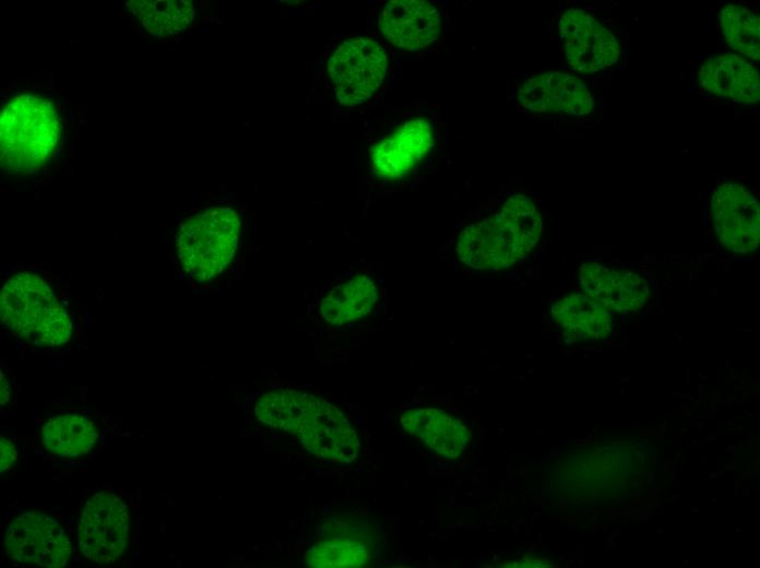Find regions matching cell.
<instances>
[{
  "instance_id": "8",
  "label": "cell",
  "mask_w": 760,
  "mask_h": 568,
  "mask_svg": "<svg viewBox=\"0 0 760 568\" xmlns=\"http://www.w3.org/2000/svg\"><path fill=\"white\" fill-rule=\"evenodd\" d=\"M711 215L719 241L741 253L758 247L759 206L756 198L735 182L713 190Z\"/></svg>"
},
{
  "instance_id": "22",
  "label": "cell",
  "mask_w": 760,
  "mask_h": 568,
  "mask_svg": "<svg viewBox=\"0 0 760 568\" xmlns=\"http://www.w3.org/2000/svg\"><path fill=\"white\" fill-rule=\"evenodd\" d=\"M716 475H717V473H715V472L710 473L709 480H714L716 477Z\"/></svg>"
},
{
  "instance_id": "9",
  "label": "cell",
  "mask_w": 760,
  "mask_h": 568,
  "mask_svg": "<svg viewBox=\"0 0 760 568\" xmlns=\"http://www.w3.org/2000/svg\"><path fill=\"white\" fill-rule=\"evenodd\" d=\"M521 106L538 114L585 116L593 109L589 86L578 76L545 71L529 78L518 91Z\"/></svg>"
},
{
  "instance_id": "20",
  "label": "cell",
  "mask_w": 760,
  "mask_h": 568,
  "mask_svg": "<svg viewBox=\"0 0 760 568\" xmlns=\"http://www.w3.org/2000/svg\"><path fill=\"white\" fill-rule=\"evenodd\" d=\"M16 459V450L13 442L1 436L0 439V471L1 473L7 472L12 468Z\"/></svg>"
},
{
  "instance_id": "11",
  "label": "cell",
  "mask_w": 760,
  "mask_h": 568,
  "mask_svg": "<svg viewBox=\"0 0 760 568\" xmlns=\"http://www.w3.org/2000/svg\"><path fill=\"white\" fill-rule=\"evenodd\" d=\"M379 26L395 46L418 50L434 43L442 31L438 9L423 0H393L379 16Z\"/></svg>"
},
{
  "instance_id": "26",
  "label": "cell",
  "mask_w": 760,
  "mask_h": 568,
  "mask_svg": "<svg viewBox=\"0 0 760 568\" xmlns=\"http://www.w3.org/2000/svg\"><path fill=\"white\" fill-rule=\"evenodd\" d=\"M743 495H744V496H748V495H749V490H748V489H745V490L743 492Z\"/></svg>"
},
{
  "instance_id": "24",
  "label": "cell",
  "mask_w": 760,
  "mask_h": 568,
  "mask_svg": "<svg viewBox=\"0 0 760 568\" xmlns=\"http://www.w3.org/2000/svg\"><path fill=\"white\" fill-rule=\"evenodd\" d=\"M692 512H693V513H698V512H699V508H698V507H693V508H692Z\"/></svg>"
},
{
  "instance_id": "2",
  "label": "cell",
  "mask_w": 760,
  "mask_h": 568,
  "mask_svg": "<svg viewBox=\"0 0 760 568\" xmlns=\"http://www.w3.org/2000/svg\"><path fill=\"white\" fill-rule=\"evenodd\" d=\"M4 327L27 343L56 347L67 343L72 322L45 280L23 272L7 280L1 293Z\"/></svg>"
},
{
  "instance_id": "30",
  "label": "cell",
  "mask_w": 760,
  "mask_h": 568,
  "mask_svg": "<svg viewBox=\"0 0 760 568\" xmlns=\"http://www.w3.org/2000/svg\"><path fill=\"white\" fill-rule=\"evenodd\" d=\"M684 564H686V565H687V564H688V560H687V559H685V560H684Z\"/></svg>"
},
{
  "instance_id": "6",
  "label": "cell",
  "mask_w": 760,
  "mask_h": 568,
  "mask_svg": "<svg viewBox=\"0 0 760 568\" xmlns=\"http://www.w3.org/2000/svg\"><path fill=\"white\" fill-rule=\"evenodd\" d=\"M3 542L13 561L29 566L61 568L72 555L71 542L61 524L37 510L19 514L8 526Z\"/></svg>"
},
{
  "instance_id": "13",
  "label": "cell",
  "mask_w": 760,
  "mask_h": 568,
  "mask_svg": "<svg viewBox=\"0 0 760 568\" xmlns=\"http://www.w3.org/2000/svg\"><path fill=\"white\" fill-rule=\"evenodd\" d=\"M702 90L739 104H755L760 97L759 72L744 57L722 52L705 58L699 67Z\"/></svg>"
},
{
  "instance_id": "28",
  "label": "cell",
  "mask_w": 760,
  "mask_h": 568,
  "mask_svg": "<svg viewBox=\"0 0 760 568\" xmlns=\"http://www.w3.org/2000/svg\"><path fill=\"white\" fill-rule=\"evenodd\" d=\"M2 90H4V91H11L10 87H2Z\"/></svg>"
},
{
  "instance_id": "4",
  "label": "cell",
  "mask_w": 760,
  "mask_h": 568,
  "mask_svg": "<svg viewBox=\"0 0 760 568\" xmlns=\"http://www.w3.org/2000/svg\"><path fill=\"white\" fill-rule=\"evenodd\" d=\"M130 510L118 495L102 490L84 504L78 523V547L85 559L96 564L120 560L127 551Z\"/></svg>"
},
{
  "instance_id": "21",
  "label": "cell",
  "mask_w": 760,
  "mask_h": 568,
  "mask_svg": "<svg viewBox=\"0 0 760 568\" xmlns=\"http://www.w3.org/2000/svg\"><path fill=\"white\" fill-rule=\"evenodd\" d=\"M10 397L9 383L4 378L3 372H1V404H5Z\"/></svg>"
},
{
  "instance_id": "19",
  "label": "cell",
  "mask_w": 760,
  "mask_h": 568,
  "mask_svg": "<svg viewBox=\"0 0 760 568\" xmlns=\"http://www.w3.org/2000/svg\"><path fill=\"white\" fill-rule=\"evenodd\" d=\"M723 35L729 47L737 54L759 60L760 23L759 15L737 3H726L720 11Z\"/></svg>"
},
{
  "instance_id": "1",
  "label": "cell",
  "mask_w": 760,
  "mask_h": 568,
  "mask_svg": "<svg viewBox=\"0 0 760 568\" xmlns=\"http://www.w3.org/2000/svg\"><path fill=\"white\" fill-rule=\"evenodd\" d=\"M62 121L48 98L22 93L8 102L0 116V161L12 173H35L55 155Z\"/></svg>"
},
{
  "instance_id": "7",
  "label": "cell",
  "mask_w": 760,
  "mask_h": 568,
  "mask_svg": "<svg viewBox=\"0 0 760 568\" xmlns=\"http://www.w3.org/2000/svg\"><path fill=\"white\" fill-rule=\"evenodd\" d=\"M559 31L566 60L575 72L596 73L619 59L616 35L581 9L567 10L560 17Z\"/></svg>"
},
{
  "instance_id": "14",
  "label": "cell",
  "mask_w": 760,
  "mask_h": 568,
  "mask_svg": "<svg viewBox=\"0 0 760 568\" xmlns=\"http://www.w3.org/2000/svg\"><path fill=\"white\" fill-rule=\"evenodd\" d=\"M400 422L409 435L418 437L446 459L459 458L471 437L461 421L437 407L405 412Z\"/></svg>"
},
{
  "instance_id": "12",
  "label": "cell",
  "mask_w": 760,
  "mask_h": 568,
  "mask_svg": "<svg viewBox=\"0 0 760 568\" xmlns=\"http://www.w3.org/2000/svg\"><path fill=\"white\" fill-rule=\"evenodd\" d=\"M432 144V127L427 120H407L372 146L371 167L379 177L404 176L425 157Z\"/></svg>"
},
{
  "instance_id": "29",
  "label": "cell",
  "mask_w": 760,
  "mask_h": 568,
  "mask_svg": "<svg viewBox=\"0 0 760 568\" xmlns=\"http://www.w3.org/2000/svg\"><path fill=\"white\" fill-rule=\"evenodd\" d=\"M675 418H680V416L678 414H676Z\"/></svg>"
},
{
  "instance_id": "15",
  "label": "cell",
  "mask_w": 760,
  "mask_h": 568,
  "mask_svg": "<svg viewBox=\"0 0 760 568\" xmlns=\"http://www.w3.org/2000/svg\"><path fill=\"white\" fill-rule=\"evenodd\" d=\"M98 429L86 415L66 413L48 418L41 427L45 449L59 458H81L98 441Z\"/></svg>"
},
{
  "instance_id": "3",
  "label": "cell",
  "mask_w": 760,
  "mask_h": 568,
  "mask_svg": "<svg viewBox=\"0 0 760 568\" xmlns=\"http://www.w3.org/2000/svg\"><path fill=\"white\" fill-rule=\"evenodd\" d=\"M239 232L240 220L231 208H211L191 216L177 235L183 270L200 282L222 273L235 255Z\"/></svg>"
},
{
  "instance_id": "17",
  "label": "cell",
  "mask_w": 760,
  "mask_h": 568,
  "mask_svg": "<svg viewBox=\"0 0 760 568\" xmlns=\"http://www.w3.org/2000/svg\"><path fill=\"white\" fill-rule=\"evenodd\" d=\"M126 5L154 36H171L194 17L193 5L185 0H138Z\"/></svg>"
},
{
  "instance_id": "18",
  "label": "cell",
  "mask_w": 760,
  "mask_h": 568,
  "mask_svg": "<svg viewBox=\"0 0 760 568\" xmlns=\"http://www.w3.org/2000/svg\"><path fill=\"white\" fill-rule=\"evenodd\" d=\"M518 239L525 255L531 251L543 232L538 205L525 193L510 194L495 215Z\"/></svg>"
},
{
  "instance_id": "10",
  "label": "cell",
  "mask_w": 760,
  "mask_h": 568,
  "mask_svg": "<svg viewBox=\"0 0 760 568\" xmlns=\"http://www.w3.org/2000/svg\"><path fill=\"white\" fill-rule=\"evenodd\" d=\"M459 259L476 270H498L526 255L516 237L495 216L465 227L456 242Z\"/></svg>"
},
{
  "instance_id": "5",
  "label": "cell",
  "mask_w": 760,
  "mask_h": 568,
  "mask_svg": "<svg viewBox=\"0 0 760 568\" xmlns=\"http://www.w3.org/2000/svg\"><path fill=\"white\" fill-rule=\"evenodd\" d=\"M335 95L347 107L357 106L381 85L387 72V54L368 37L344 40L328 63Z\"/></svg>"
},
{
  "instance_id": "27",
  "label": "cell",
  "mask_w": 760,
  "mask_h": 568,
  "mask_svg": "<svg viewBox=\"0 0 760 568\" xmlns=\"http://www.w3.org/2000/svg\"><path fill=\"white\" fill-rule=\"evenodd\" d=\"M681 431H682L681 434H686V433H687V428H682Z\"/></svg>"
},
{
  "instance_id": "16",
  "label": "cell",
  "mask_w": 760,
  "mask_h": 568,
  "mask_svg": "<svg viewBox=\"0 0 760 568\" xmlns=\"http://www.w3.org/2000/svg\"><path fill=\"white\" fill-rule=\"evenodd\" d=\"M377 300V287L367 275H357L333 288L321 301L322 317L344 324L367 316Z\"/></svg>"
},
{
  "instance_id": "23",
  "label": "cell",
  "mask_w": 760,
  "mask_h": 568,
  "mask_svg": "<svg viewBox=\"0 0 760 568\" xmlns=\"http://www.w3.org/2000/svg\"><path fill=\"white\" fill-rule=\"evenodd\" d=\"M699 460H700V461H706V460H708V457H706V455H704V457L701 455V457L699 458Z\"/></svg>"
},
{
  "instance_id": "25",
  "label": "cell",
  "mask_w": 760,
  "mask_h": 568,
  "mask_svg": "<svg viewBox=\"0 0 760 568\" xmlns=\"http://www.w3.org/2000/svg\"><path fill=\"white\" fill-rule=\"evenodd\" d=\"M726 451L733 452V451H734V447H726Z\"/></svg>"
}]
</instances>
